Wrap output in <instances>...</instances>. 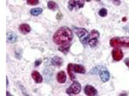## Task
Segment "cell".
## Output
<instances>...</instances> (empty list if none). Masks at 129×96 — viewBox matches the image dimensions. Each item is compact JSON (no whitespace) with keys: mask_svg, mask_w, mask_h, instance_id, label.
I'll list each match as a JSON object with an SVG mask.
<instances>
[{"mask_svg":"<svg viewBox=\"0 0 129 96\" xmlns=\"http://www.w3.org/2000/svg\"><path fill=\"white\" fill-rule=\"evenodd\" d=\"M84 2L82 0H70L68 2V9L72 11L74 9H80L83 8Z\"/></svg>","mask_w":129,"mask_h":96,"instance_id":"8992f818","label":"cell"},{"mask_svg":"<svg viewBox=\"0 0 129 96\" xmlns=\"http://www.w3.org/2000/svg\"><path fill=\"white\" fill-rule=\"evenodd\" d=\"M41 62H42V60L41 59H36V61H35V66H39V65H41Z\"/></svg>","mask_w":129,"mask_h":96,"instance_id":"7402d4cb","label":"cell"},{"mask_svg":"<svg viewBox=\"0 0 129 96\" xmlns=\"http://www.w3.org/2000/svg\"><path fill=\"white\" fill-rule=\"evenodd\" d=\"M107 13H108V12H107V10H106V8H102V9H100L99 11V16H101V17H105V16H107Z\"/></svg>","mask_w":129,"mask_h":96,"instance_id":"d6986e66","label":"cell"},{"mask_svg":"<svg viewBox=\"0 0 129 96\" xmlns=\"http://www.w3.org/2000/svg\"><path fill=\"white\" fill-rule=\"evenodd\" d=\"M124 62H125V64L126 65V66H127L128 67H129V58L125 59Z\"/></svg>","mask_w":129,"mask_h":96,"instance_id":"d4e9b609","label":"cell"},{"mask_svg":"<svg viewBox=\"0 0 129 96\" xmlns=\"http://www.w3.org/2000/svg\"><path fill=\"white\" fill-rule=\"evenodd\" d=\"M47 8L51 10H56L58 8V5L56 2H53V1H49L48 3H47Z\"/></svg>","mask_w":129,"mask_h":96,"instance_id":"e0dca14e","label":"cell"},{"mask_svg":"<svg viewBox=\"0 0 129 96\" xmlns=\"http://www.w3.org/2000/svg\"><path fill=\"white\" fill-rule=\"evenodd\" d=\"M63 62V61L62 58L58 56L54 57L52 59V60H51V64L53 66H56V67H60V66H62Z\"/></svg>","mask_w":129,"mask_h":96,"instance_id":"4fadbf2b","label":"cell"},{"mask_svg":"<svg viewBox=\"0 0 129 96\" xmlns=\"http://www.w3.org/2000/svg\"><path fill=\"white\" fill-rule=\"evenodd\" d=\"M57 81L60 84H63L67 81V76L64 71L61 70L57 74Z\"/></svg>","mask_w":129,"mask_h":96,"instance_id":"5bb4252c","label":"cell"},{"mask_svg":"<svg viewBox=\"0 0 129 96\" xmlns=\"http://www.w3.org/2000/svg\"><path fill=\"white\" fill-rule=\"evenodd\" d=\"M81 91V85L77 81H74L72 84L66 90L68 95H77Z\"/></svg>","mask_w":129,"mask_h":96,"instance_id":"5b68a950","label":"cell"},{"mask_svg":"<svg viewBox=\"0 0 129 96\" xmlns=\"http://www.w3.org/2000/svg\"><path fill=\"white\" fill-rule=\"evenodd\" d=\"M97 73H99V70H98V67H94V69H92L91 70V71L90 72V73H91V74H96Z\"/></svg>","mask_w":129,"mask_h":96,"instance_id":"44dd1931","label":"cell"},{"mask_svg":"<svg viewBox=\"0 0 129 96\" xmlns=\"http://www.w3.org/2000/svg\"><path fill=\"white\" fill-rule=\"evenodd\" d=\"M111 54H112V57L114 59V60L117 61V62L122 60V59L123 58V56H124L122 51L119 48H114L112 51Z\"/></svg>","mask_w":129,"mask_h":96,"instance_id":"ba28073f","label":"cell"},{"mask_svg":"<svg viewBox=\"0 0 129 96\" xmlns=\"http://www.w3.org/2000/svg\"><path fill=\"white\" fill-rule=\"evenodd\" d=\"M31 76L33 78V79L34 80V81L36 84H41L43 82V77L36 70H33L32 72Z\"/></svg>","mask_w":129,"mask_h":96,"instance_id":"8fae6325","label":"cell"},{"mask_svg":"<svg viewBox=\"0 0 129 96\" xmlns=\"http://www.w3.org/2000/svg\"><path fill=\"white\" fill-rule=\"evenodd\" d=\"M111 47H126L129 48V37H115L110 40Z\"/></svg>","mask_w":129,"mask_h":96,"instance_id":"3957f363","label":"cell"},{"mask_svg":"<svg viewBox=\"0 0 129 96\" xmlns=\"http://www.w3.org/2000/svg\"><path fill=\"white\" fill-rule=\"evenodd\" d=\"M70 46H71V45H70V43H67V44H64V45H62L61 46H60L58 47V51H60V52H62V53H63V54H67L68 52H69V51H70Z\"/></svg>","mask_w":129,"mask_h":96,"instance_id":"9a60e30c","label":"cell"},{"mask_svg":"<svg viewBox=\"0 0 129 96\" xmlns=\"http://www.w3.org/2000/svg\"><path fill=\"white\" fill-rule=\"evenodd\" d=\"M85 1H86V2H90L91 0H85ZM95 1H98V2H99V1H100V0H95Z\"/></svg>","mask_w":129,"mask_h":96,"instance_id":"83f0119b","label":"cell"},{"mask_svg":"<svg viewBox=\"0 0 129 96\" xmlns=\"http://www.w3.org/2000/svg\"><path fill=\"white\" fill-rule=\"evenodd\" d=\"M98 38H91L88 41V44L92 48L95 47L98 45Z\"/></svg>","mask_w":129,"mask_h":96,"instance_id":"ac0fdd59","label":"cell"},{"mask_svg":"<svg viewBox=\"0 0 129 96\" xmlns=\"http://www.w3.org/2000/svg\"><path fill=\"white\" fill-rule=\"evenodd\" d=\"M6 80H7V86H8V84H9V81H8V77L6 78Z\"/></svg>","mask_w":129,"mask_h":96,"instance_id":"484cf974","label":"cell"},{"mask_svg":"<svg viewBox=\"0 0 129 96\" xmlns=\"http://www.w3.org/2000/svg\"><path fill=\"white\" fill-rule=\"evenodd\" d=\"M42 12H43V10L41 8H35L31 9L30 11V14L32 16H39L40 14L42 13Z\"/></svg>","mask_w":129,"mask_h":96,"instance_id":"2e32d148","label":"cell"},{"mask_svg":"<svg viewBox=\"0 0 129 96\" xmlns=\"http://www.w3.org/2000/svg\"><path fill=\"white\" fill-rule=\"evenodd\" d=\"M112 1H113V2H114L116 5H117V6L120 5V4H121L120 0H112Z\"/></svg>","mask_w":129,"mask_h":96,"instance_id":"603a6c76","label":"cell"},{"mask_svg":"<svg viewBox=\"0 0 129 96\" xmlns=\"http://www.w3.org/2000/svg\"><path fill=\"white\" fill-rule=\"evenodd\" d=\"M67 73H68V75L70 76V79L72 81H74L76 78L74 73L84 74L86 73V69L83 66L78 65V64L70 63V64H68V66H67Z\"/></svg>","mask_w":129,"mask_h":96,"instance_id":"7a4b0ae2","label":"cell"},{"mask_svg":"<svg viewBox=\"0 0 129 96\" xmlns=\"http://www.w3.org/2000/svg\"><path fill=\"white\" fill-rule=\"evenodd\" d=\"M99 75L103 82H107L110 79V73L109 70L103 67H100L99 70Z\"/></svg>","mask_w":129,"mask_h":96,"instance_id":"52a82bcc","label":"cell"},{"mask_svg":"<svg viewBox=\"0 0 129 96\" xmlns=\"http://www.w3.org/2000/svg\"><path fill=\"white\" fill-rule=\"evenodd\" d=\"M74 31L77 35V36L78 37V38L80 39V41L83 44L86 45L88 43L89 33L87 31V29L81 27H74Z\"/></svg>","mask_w":129,"mask_h":96,"instance_id":"277c9868","label":"cell"},{"mask_svg":"<svg viewBox=\"0 0 129 96\" xmlns=\"http://www.w3.org/2000/svg\"><path fill=\"white\" fill-rule=\"evenodd\" d=\"M61 18H62V14H61V13L59 12V13L57 14V16H56V19L60 20Z\"/></svg>","mask_w":129,"mask_h":96,"instance_id":"cb8c5ba5","label":"cell"},{"mask_svg":"<svg viewBox=\"0 0 129 96\" xmlns=\"http://www.w3.org/2000/svg\"><path fill=\"white\" fill-rule=\"evenodd\" d=\"M73 39V33L72 31L67 27H62L58 29L53 35V42L57 45H64L70 43Z\"/></svg>","mask_w":129,"mask_h":96,"instance_id":"6da1fadb","label":"cell"},{"mask_svg":"<svg viewBox=\"0 0 129 96\" xmlns=\"http://www.w3.org/2000/svg\"><path fill=\"white\" fill-rule=\"evenodd\" d=\"M6 93H7V94H6V95H8V96L11 95V94H10V92H9L8 91H7V92H6Z\"/></svg>","mask_w":129,"mask_h":96,"instance_id":"4316f807","label":"cell"},{"mask_svg":"<svg viewBox=\"0 0 129 96\" xmlns=\"http://www.w3.org/2000/svg\"><path fill=\"white\" fill-rule=\"evenodd\" d=\"M39 0H27V4L30 5H39Z\"/></svg>","mask_w":129,"mask_h":96,"instance_id":"ffe728a7","label":"cell"},{"mask_svg":"<svg viewBox=\"0 0 129 96\" xmlns=\"http://www.w3.org/2000/svg\"><path fill=\"white\" fill-rule=\"evenodd\" d=\"M18 37L13 32H8L7 33V42L8 43H14L17 41Z\"/></svg>","mask_w":129,"mask_h":96,"instance_id":"7c38bea8","label":"cell"},{"mask_svg":"<svg viewBox=\"0 0 129 96\" xmlns=\"http://www.w3.org/2000/svg\"><path fill=\"white\" fill-rule=\"evenodd\" d=\"M19 31L20 33H21L22 35H27L28 33H30L31 31V27L29 24H20L19 27Z\"/></svg>","mask_w":129,"mask_h":96,"instance_id":"30bf717a","label":"cell"},{"mask_svg":"<svg viewBox=\"0 0 129 96\" xmlns=\"http://www.w3.org/2000/svg\"><path fill=\"white\" fill-rule=\"evenodd\" d=\"M84 93L86 95L95 96L98 95V90L91 85H86L84 88Z\"/></svg>","mask_w":129,"mask_h":96,"instance_id":"9c48e42d","label":"cell"}]
</instances>
